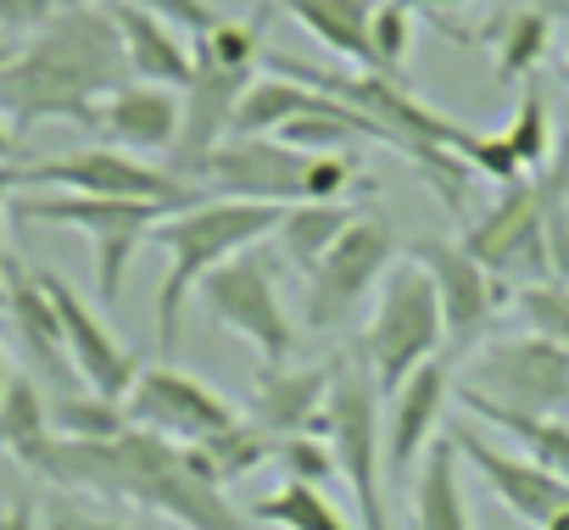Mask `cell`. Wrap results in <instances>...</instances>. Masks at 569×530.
I'll return each instance as SVG.
<instances>
[{"mask_svg": "<svg viewBox=\"0 0 569 530\" xmlns=\"http://www.w3.org/2000/svg\"><path fill=\"white\" fill-rule=\"evenodd\" d=\"M57 491H84L101 502L140 508L146 519H168L179 530H246L251 519L229 502V486L207 474L196 447L151 436L140 424H123L107 441H62L51 436L29 463Z\"/></svg>", "mask_w": 569, "mask_h": 530, "instance_id": "1", "label": "cell"}, {"mask_svg": "<svg viewBox=\"0 0 569 530\" xmlns=\"http://www.w3.org/2000/svg\"><path fill=\"white\" fill-rule=\"evenodd\" d=\"M129 84L123 34L107 7H68L7 57L0 68V112L12 129L34 123H79L90 129L96 107Z\"/></svg>", "mask_w": 569, "mask_h": 530, "instance_id": "2", "label": "cell"}, {"mask_svg": "<svg viewBox=\"0 0 569 530\" xmlns=\"http://www.w3.org/2000/svg\"><path fill=\"white\" fill-rule=\"evenodd\" d=\"M284 207L268 201H234V196H207L196 207L168 212L151 229V246L168 257V274L157 286V347L173 358L179 352V324H184V302L201 291V280L212 269H223L229 257H240L246 246L273 240Z\"/></svg>", "mask_w": 569, "mask_h": 530, "instance_id": "3", "label": "cell"}, {"mask_svg": "<svg viewBox=\"0 0 569 530\" xmlns=\"http://www.w3.org/2000/svg\"><path fill=\"white\" fill-rule=\"evenodd\" d=\"M325 441L336 458V474L352 491L358 508V530H391L386 513V397L369 374V363L358 352L330 363V408H325Z\"/></svg>", "mask_w": 569, "mask_h": 530, "instance_id": "4", "label": "cell"}, {"mask_svg": "<svg viewBox=\"0 0 569 530\" xmlns=\"http://www.w3.org/2000/svg\"><path fill=\"white\" fill-rule=\"evenodd\" d=\"M12 218L46 223V229H79L90 240V251H96V291H101L107 308H118L129 262L151 240V229L168 218V207L112 201V196H73V190H18Z\"/></svg>", "mask_w": 569, "mask_h": 530, "instance_id": "5", "label": "cell"}, {"mask_svg": "<svg viewBox=\"0 0 569 530\" xmlns=\"http://www.w3.org/2000/svg\"><path fill=\"white\" fill-rule=\"evenodd\" d=\"M352 352L369 363L380 397L391 386H402L419 363H430L436 352H447L436 286H430V274L419 269L413 257H402L397 269L380 280V302H375V313H369V324H363V336H358Z\"/></svg>", "mask_w": 569, "mask_h": 530, "instance_id": "6", "label": "cell"}, {"mask_svg": "<svg viewBox=\"0 0 569 530\" xmlns=\"http://www.w3.org/2000/svg\"><path fill=\"white\" fill-rule=\"evenodd\" d=\"M201 302H207V319L234 330L262 363H291L302 330L279 297V251H268V240L246 246L223 269H212L201 280Z\"/></svg>", "mask_w": 569, "mask_h": 530, "instance_id": "7", "label": "cell"}, {"mask_svg": "<svg viewBox=\"0 0 569 530\" xmlns=\"http://www.w3.org/2000/svg\"><path fill=\"white\" fill-rule=\"evenodd\" d=\"M458 391L475 402H491L502 413L563 419L569 413V352L530 330L513 341H491V347H480V358L463 363Z\"/></svg>", "mask_w": 569, "mask_h": 530, "instance_id": "8", "label": "cell"}, {"mask_svg": "<svg viewBox=\"0 0 569 530\" xmlns=\"http://www.w3.org/2000/svg\"><path fill=\"white\" fill-rule=\"evenodd\" d=\"M23 190H73V196L151 201V207H168V212L207 201L201 184H190V179H179L168 168H151L146 157L118 151V146H84V151H62V157L29 162L23 168Z\"/></svg>", "mask_w": 569, "mask_h": 530, "instance_id": "9", "label": "cell"}, {"mask_svg": "<svg viewBox=\"0 0 569 530\" xmlns=\"http://www.w3.org/2000/svg\"><path fill=\"white\" fill-rule=\"evenodd\" d=\"M463 246L508 291L552 280V262H547V173L536 168L530 179L502 184V196L480 212V223L463 229Z\"/></svg>", "mask_w": 569, "mask_h": 530, "instance_id": "10", "label": "cell"}, {"mask_svg": "<svg viewBox=\"0 0 569 530\" xmlns=\"http://www.w3.org/2000/svg\"><path fill=\"white\" fill-rule=\"evenodd\" d=\"M397 262H402V240L391 234V223L375 218V212H358V223L330 246V257L308 274L302 330H341Z\"/></svg>", "mask_w": 569, "mask_h": 530, "instance_id": "11", "label": "cell"}, {"mask_svg": "<svg viewBox=\"0 0 569 530\" xmlns=\"http://www.w3.org/2000/svg\"><path fill=\"white\" fill-rule=\"evenodd\" d=\"M402 257H413L419 269L430 274L436 302H441V330H447V347H452V352H469V347L480 341V330L497 319L502 297L513 302V291H508L497 274H486V269H480V262L469 257V246H463V240L419 234V240H408V246H402Z\"/></svg>", "mask_w": 569, "mask_h": 530, "instance_id": "12", "label": "cell"}, {"mask_svg": "<svg viewBox=\"0 0 569 530\" xmlns=\"http://www.w3.org/2000/svg\"><path fill=\"white\" fill-rule=\"evenodd\" d=\"M123 419L151 430V436H168V441L190 447V441H207V436L240 424L246 413L218 386H207V380H196L173 363H151V369L134 374V386L123 397Z\"/></svg>", "mask_w": 569, "mask_h": 530, "instance_id": "13", "label": "cell"}, {"mask_svg": "<svg viewBox=\"0 0 569 530\" xmlns=\"http://www.w3.org/2000/svg\"><path fill=\"white\" fill-rule=\"evenodd\" d=\"M308 173L313 157L268 140V134H229L207 168H201V190L207 196H234V201H268V207H302L308 201Z\"/></svg>", "mask_w": 569, "mask_h": 530, "instance_id": "14", "label": "cell"}, {"mask_svg": "<svg viewBox=\"0 0 569 530\" xmlns=\"http://www.w3.org/2000/svg\"><path fill=\"white\" fill-rule=\"evenodd\" d=\"M452 436V447H458V463L463 469H475L480 474V486L519 519V524H530V530H541L552 513H563L569 508V480H558L547 463H536L530 452H502V447H491L486 436H475V430H447Z\"/></svg>", "mask_w": 569, "mask_h": 530, "instance_id": "15", "label": "cell"}, {"mask_svg": "<svg viewBox=\"0 0 569 530\" xmlns=\"http://www.w3.org/2000/svg\"><path fill=\"white\" fill-rule=\"evenodd\" d=\"M458 391V352H436L402 386L386 391V463L391 474H413L419 458L441 441V413Z\"/></svg>", "mask_w": 569, "mask_h": 530, "instance_id": "16", "label": "cell"}, {"mask_svg": "<svg viewBox=\"0 0 569 530\" xmlns=\"http://www.w3.org/2000/svg\"><path fill=\"white\" fill-rule=\"evenodd\" d=\"M40 286H46L57 319H62V347H68L73 374H79L96 397L123 402L129 386H134V374H140V358H134V352L101 324V313H96V308H90L62 274H46V269H40Z\"/></svg>", "mask_w": 569, "mask_h": 530, "instance_id": "17", "label": "cell"}, {"mask_svg": "<svg viewBox=\"0 0 569 530\" xmlns=\"http://www.w3.org/2000/svg\"><path fill=\"white\" fill-rule=\"evenodd\" d=\"M330 408V363L297 369V363H262L251 374V408L246 419L268 436H325Z\"/></svg>", "mask_w": 569, "mask_h": 530, "instance_id": "18", "label": "cell"}, {"mask_svg": "<svg viewBox=\"0 0 569 530\" xmlns=\"http://www.w3.org/2000/svg\"><path fill=\"white\" fill-rule=\"evenodd\" d=\"M90 129L101 134V146H118V151H134V157H168L173 140H179V90H157V84H123L112 90Z\"/></svg>", "mask_w": 569, "mask_h": 530, "instance_id": "19", "label": "cell"}, {"mask_svg": "<svg viewBox=\"0 0 569 530\" xmlns=\"http://www.w3.org/2000/svg\"><path fill=\"white\" fill-rule=\"evenodd\" d=\"M118 34H123V57H129V79L134 84H157V90H184L196 79V40L184 29H173L157 12L140 7H107Z\"/></svg>", "mask_w": 569, "mask_h": 530, "instance_id": "20", "label": "cell"}, {"mask_svg": "<svg viewBox=\"0 0 569 530\" xmlns=\"http://www.w3.org/2000/svg\"><path fill=\"white\" fill-rule=\"evenodd\" d=\"M0 313L12 319V336H18V347L34 358L40 374H51V380H79L73 363H68V347H62V319H57V308H51L40 274H29L18 257L7 262V297H0Z\"/></svg>", "mask_w": 569, "mask_h": 530, "instance_id": "21", "label": "cell"}, {"mask_svg": "<svg viewBox=\"0 0 569 530\" xmlns=\"http://www.w3.org/2000/svg\"><path fill=\"white\" fill-rule=\"evenodd\" d=\"M273 7L291 23H302L330 57L352 62L358 73H375V51H369L375 0H273Z\"/></svg>", "mask_w": 569, "mask_h": 530, "instance_id": "22", "label": "cell"}, {"mask_svg": "<svg viewBox=\"0 0 569 530\" xmlns=\"http://www.w3.org/2000/svg\"><path fill=\"white\" fill-rule=\"evenodd\" d=\"M352 223H358V207H347V201H302V207H284V218H279V229H273V251H279V262H291V269L308 280Z\"/></svg>", "mask_w": 569, "mask_h": 530, "instance_id": "23", "label": "cell"}, {"mask_svg": "<svg viewBox=\"0 0 569 530\" xmlns=\"http://www.w3.org/2000/svg\"><path fill=\"white\" fill-rule=\"evenodd\" d=\"M413 530H475L469 497H463V463H458L452 436H441V441L419 458V480H413Z\"/></svg>", "mask_w": 569, "mask_h": 530, "instance_id": "24", "label": "cell"}, {"mask_svg": "<svg viewBox=\"0 0 569 530\" xmlns=\"http://www.w3.org/2000/svg\"><path fill=\"white\" fill-rule=\"evenodd\" d=\"M486 46H491V62H497V79L502 84H525L536 79L547 46H552V12L541 7H513L502 12L491 29H486Z\"/></svg>", "mask_w": 569, "mask_h": 530, "instance_id": "25", "label": "cell"}, {"mask_svg": "<svg viewBox=\"0 0 569 530\" xmlns=\"http://www.w3.org/2000/svg\"><path fill=\"white\" fill-rule=\"evenodd\" d=\"M246 519H251V524H268V530H358V524L325 497V486H308V480H279L268 497L251 502Z\"/></svg>", "mask_w": 569, "mask_h": 530, "instance_id": "26", "label": "cell"}, {"mask_svg": "<svg viewBox=\"0 0 569 530\" xmlns=\"http://www.w3.org/2000/svg\"><path fill=\"white\" fill-rule=\"evenodd\" d=\"M319 101V90L308 84H291V79H279V73H257L234 107V123L229 134H279L291 118H302L308 107Z\"/></svg>", "mask_w": 569, "mask_h": 530, "instance_id": "27", "label": "cell"}, {"mask_svg": "<svg viewBox=\"0 0 569 530\" xmlns=\"http://www.w3.org/2000/svg\"><path fill=\"white\" fill-rule=\"evenodd\" d=\"M51 436H57L51 430V397L34 386V374H12L7 397H0V452L29 463Z\"/></svg>", "mask_w": 569, "mask_h": 530, "instance_id": "28", "label": "cell"}, {"mask_svg": "<svg viewBox=\"0 0 569 530\" xmlns=\"http://www.w3.org/2000/svg\"><path fill=\"white\" fill-rule=\"evenodd\" d=\"M190 447H196V458L207 463V474L218 486H234V480H246V474H257L262 463L279 458V436L257 430L251 419H240V424H229V430H218L207 441H190Z\"/></svg>", "mask_w": 569, "mask_h": 530, "instance_id": "29", "label": "cell"}, {"mask_svg": "<svg viewBox=\"0 0 569 530\" xmlns=\"http://www.w3.org/2000/svg\"><path fill=\"white\" fill-rule=\"evenodd\" d=\"M452 402H463L480 424H491V430L525 441V452H530L536 463H547L558 480H569V419H525V413H502V408L475 402V397H463V391H452Z\"/></svg>", "mask_w": 569, "mask_h": 530, "instance_id": "30", "label": "cell"}, {"mask_svg": "<svg viewBox=\"0 0 569 530\" xmlns=\"http://www.w3.org/2000/svg\"><path fill=\"white\" fill-rule=\"evenodd\" d=\"M502 140H508V151L519 157V168H525V173L547 168V157H552L558 134H552L547 96H541V84H536V79H525V90H519V101H513V118H508Z\"/></svg>", "mask_w": 569, "mask_h": 530, "instance_id": "31", "label": "cell"}, {"mask_svg": "<svg viewBox=\"0 0 569 530\" xmlns=\"http://www.w3.org/2000/svg\"><path fill=\"white\" fill-rule=\"evenodd\" d=\"M129 419H123V402H112V397H96V391H62V397H51V430L62 436V441H107V436H118Z\"/></svg>", "mask_w": 569, "mask_h": 530, "instance_id": "32", "label": "cell"}, {"mask_svg": "<svg viewBox=\"0 0 569 530\" xmlns=\"http://www.w3.org/2000/svg\"><path fill=\"white\" fill-rule=\"evenodd\" d=\"M413 7L408 0H375V18H369V51H375V73L397 79L408 51H413Z\"/></svg>", "mask_w": 569, "mask_h": 530, "instance_id": "33", "label": "cell"}, {"mask_svg": "<svg viewBox=\"0 0 569 530\" xmlns=\"http://www.w3.org/2000/svg\"><path fill=\"white\" fill-rule=\"evenodd\" d=\"M513 313L530 336L552 341L569 352V291L552 286V280H536V286H513Z\"/></svg>", "mask_w": 569, "mask_h": 530, "instance_id": "34", "label": "cell"}, {"mask_svg": "<svg viewBox=\"0 0 569 530\" xmlns=\"http://www.w3.org/2000/svg\"><path fill=\"white\" fill-rule=\"evenodd\" d=\"M40 530H162V519H118V513H96L90 502L57 491L40 508Z\"/></svg>", "mask_w": 569, "mask_h": 530, "instance_id": "35", "label": "cell"}, {"mask_svg": "<svg viewBox=\"0 0 569 530\" xmlns=\"http://www.w3.org/2000/svg\"><path fill=\"white\" fill-rule=\"evenodd\" d=\"M273 463L291 469L284 480H308V486H325V480L336 474V458H330V441H325V436H284Z\"/></svg>", "mask_w": 569, "mask_h": 530, "instance_id": "36", "label": "cell"}, {"mask_svg": "<svg viewBox=\"0 0 569 530\" xmlns=\"http://www.w3.org/2000/svg\"><path fill=\"white\" fill-rule=\"evenodd\" d=\"M79 7H140V12H157L173 29H184L190 40H201L218 23V12L207 7V0H79Z\"/></svg>", "mask_w": 569, "mask_h": 530, "instance_id": "37", "label": "cell"}, {"mask_svg": "<svg viewBox=\"0 0 569 530\" xmlns=\"http://www.w3.org/2000/svg\"><path fill=\"white\" fill-rule=\"evenodd\" d=\"M62 7H68V0H0V29H12V34H40Z\"/></svg>", "mask_w": 569, "mask_h": 530, "instance_id": "38", "label": "cell"}, {"mask_svg": "<svg viewBox=\"0 0 569 530\" xmlns=\"http://www.w3.org/2000/svg\"><path fill=\"white\" fill-rule=\"evenodd\" d=\"M0 530H40L34 502H12V508H0Z\"/></svg>", "mask_w": 569, "mask_h": 530, "instance_id": "39", "label": "cell"}, {"mask_svg": "<svg viewBox=\"0 0 569 530\" xmlns=\"http://www.w3.org/2000/svg\"><path fill=\"white\" fill-rule=\"evenodd\" d=\"M413 12H425V18H447V12H458V7H469V0H408Z\"/></svg>", "mask_w": 569, "mask_h": 530, "instance_id": "40", "label": "cell"}, {"mask_svg": "<svg viewBox=\"0 0 569 530\" xmlns=\"http://www.w3.org/2000/svg\"><path fill=\"white\" fill-rule=\"evenodd\" d=\"M18 190H23V168H12V162H7V168H0V207H7Z\"/></svg>", "mask_w": 569, "mask_h": 530, "instance_id": "41", "label": "cell"}, {"mask_svg": "<svg viewBox=\"0 0 569 530\" xmlns=\"http://www.w3.org/2000/svg\"><path fill=\"white\" fill-rule=\"evenodd\" d=\"M12 140H18V129L7 123V112H0V168H7V162H12Z\"/></svg>", "mask_w": 569, "mask_h": 530, "instance_id": "42", "label": "cell"}, {"mask_svg": "<svg viewBox=\"0 0 569 530\" xmlns=\"http://www.w3.org/2000/svg\"><path fill=\"white\" fill-rule=\"evenodd\" d=\"M12 374H18V369L7 363V352H0V397H7V386H12Z\"/></svg>", "mask_w": 569, "mask_h": 530, "instance_id": "43", "label": "cell"}, {"mask_svg": "<svg viewBox=\"0 0 569 530\" xmlns=\"http://www.w3.org/2000/svg\"><path fill=\"white\" fill-rule=\"evenodd\" d=\"M541 530H569V508H563V513H552V519H547Z\"/></svg>", "mask_w": 569, "mask_h": 530, "instance_id": "44", "label": "cell"}, {"mask_svg": "<svg viewBox=\"0 0 569 530\" xmlns=\"http://www.w3.org/2000/svg\"><path fill=\"white\" fill-rule=\"evenodd\" d=\"M558 79L569 84V40H563V57H558Z\"/></svg>", "mask_w": 569, "mask_h": 530, "instance_id": "45", "label": "cell"}, {"mask_svg": "<svg viewBox=\"0 0 569 530\" xmlns=\"http://www.w3.org/2000/svg\"><path fill=\"white\" fill-rule=\"evenodd\" d=\"M12 51H18L12 40H0V68H7V57H12Z\"/></svg>", "mask_w": 569, "mask_h": 530, "instance_id": "46", "label": "cell"}]
</instances>
